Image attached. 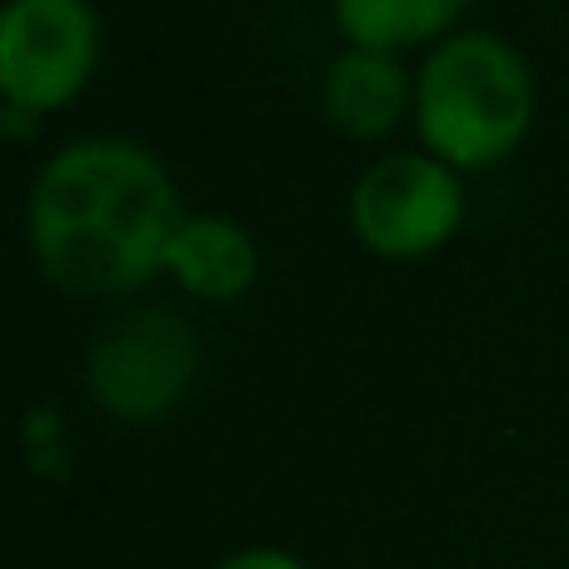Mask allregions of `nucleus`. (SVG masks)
<instances>
[{"label": "nucleus", "mask_w": 569, "mask_h": 569, "mask_svg": "<svg viewBox=\"0 0 569 569\" xmlns=\"http://www.w3.org/2000/svg\"><path fill=\"white\" fill-rule=\"evenodd\" d=\"M180 200L156 150L86 136L40 166L26 200L30 256L76 295H120L166 270Z\"/></svg>", "instance_id": "obj_1"}, {"label": "nucleus", "mask_w": 569, "mask_h": 569, "mask_svg": "<svg viewBox=\"0 0 569 569\" xmlns=\"http://www.w3.org/2000/svg\"><path fill=\"white\" fill-rule=\"evenodd\" d=\"M216 569H305V560H295L290 550H276V545H250V550L226 555Z\"/></svg>", "instance_id": "obj_9"}, {"label": "nucleus", "mask_w": 569, "mask_h": 569, "mask_svg": "<svg viewBox=\"0 0 569 569\" xmlns=\"http://www.w3.org/2000/svg\"><path fill=\"white\" fill-rule=\"evenodd\" d=\"M465 190L435 156H385L355 180L350 226L375 256H430L460 230Z\"/></svg>", "instance_id": "obj_5"}, {"label": "nucleus", "mask_w": 569, "mask_h": 569, "mask_svg": "<svg viewBox=\"0 0 569 569\" xmlns=\"http://www.w3.org/2000/svg\"><path fill=\"white\" fill-rule=\"evenodd\" d=\"M535 120L525 56L495 30H455L415 80V126L445 166L480 170L505 160Z\"/></svg>", "instance_id": "obj_2"}, {"label": "nucleus", "mask_w": 569, "mask_h": 569, "mask_svg": "<svg viewBox=\"0 0 569 569\" xmlns=\"http://www.w3.org/2000/svg\"><path fill=\"white\" fill-rule=\"evenodd\" d=\"M256 266V240L230 216H186L166 256V270L200 300H236L250 290Z\"/></svg>", "instance_id": "obj_7"}, {"label": "nucleus", "mask_w": 569, "mask_h": 569, "mask_svg": "<svg viewBox=\"0 0 569 569\" xmlns=\"http://www.w3.org/2000/svg\"><path fill=\"white\" fill-rule=\"evenodd\" d=\"M470 0H335V26L360 50H405L440 36Z\"/></svg>", "instance_id": "obj_8"}, {"label": "nucleus", "mask_w": 569, "mask_h": 569, "mask_svg": "<svg viewBox=\"0 0 569 569\" xmlns=\"http://www.w3.org/2000/svg\"><path fill=\"white\" fill-rule=\"evenodd\" d=\"M100 60V16L90 0H6L0 10V90L16 110H56Z\"/></svg>", "instance_id": "obj_4"}, {"label": "nucleus", "mask_w": 569, "mask_h": 569, "mask_svg": "<svg viewBox=\"0 0 569 569\" xmlns=\"http://www.w3.org/2000/svg\"><path fill=\"white\" fill-rule=\"evenodd\" d=\"M196 365H200L196 330L180 315L130 310L96 335L86 360V380L106 415L146 425V420H160L190 390Z\"/></svg>", "instance_id": "obj_3"}, {"label": "nucleus", "mask_w": 569, "mask_h": 569, "mask_svg": "<svg viewBox=\"0 0 569 569\" xmlns=\"http://www.w3.org/2000/svg\"><path fill=\"white\" fill-rule=\"evenodd\" d=\"M325 116L345 130V136H385V130L400 120L405 100H410V80H405L400 60L390 50H340L325 70Z\"/></svg>", "instance_id": "obj_6"}]
</instances>
